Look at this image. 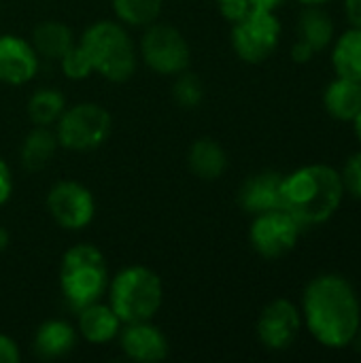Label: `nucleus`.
Masks as SVG:
<instances>
[{
    "label": "nucleus",
    "mask_w": 361,
    "mask_h": 363,
    "mask_svg": "<svg viewBox=\"0 0 361 363\" xmlns=\"http://www.w3.org/2000/svg\"><path fill=\"white\" fill-rule=\"evenodd\" d=\"M302 323L321 347H349L361 328V302L351 281L334 272L315 277L302 296Z\"/></svg>",
    "instance_id": "obj_1"
},
{
    "label": "nucleus",
    "mask_w": 361,
    "mask_h": 363,
    "mask_svg": "<svg viewBox=\"0 0 361 363\" xmlns=\"http://www.w3.org/2000/svg\"><path fill=\"white\" fill-rule=\"evenodd\" d=\"M345 185L340 172L328 164H309L283 177L281 202L283 208L306 225L330 221L340 208Z\"/></svg>",
    "instance_id": "obj_2"
},
{
    "label": "nucleus",
    "mask_w": 361,
    "mask_h": 363,
    "mask_svg": "<svg viewBox=\"0 0 361 363\" xmlns=\"http://www.w3.org/2000/svg\"><path fill=\"white\" fill-rule=\"evenodd\" d=\"M79 45L87 53L94 72L111 83H123L136 72V45L117 21H96L91 23Z\"/></svg>",
    "instance_id": "obj_3"
},
{
    "label": "nucleus",
    "mask_w": 361,
    "mask_h": 363,
    "mask_svg": "<svg viewBox=\"0 0 361 363\" xmlns=\"http://www.w3.org/2000/svg\"><path fill=\"white\" fill-rule=\"evenodd\" d=\"M109 287L104 253L89 242L68 249L60 266V289L70 308L77 313L98 302Z\"/></svg>",
    "instance_id": "obj_4"
},
{
    "label": "nucleus",
    "mask_w": 361,
    "mask_h": 363,
    "mask_svg": "<svg viewBox=\"0 0 361 363\" xmlns=\"http://www.w3.org/2000/svg\"><path fill=\"white\" fill-rule=\"evenodd\" d=\"M109 306L121 323L151 321L164 302L162 279L147 266H128L106 287Z\"/></svg>",
    "instance_id": "obj_5"
},
{
    "label": "nucleus",
    "mask_w": 361,
    "mask_h": 363,
    "mask_svg": "<svg viewBox=\"0 0 361 363\" xmlns=\"http://www.w3.org/2000/svg\"><path fill=\"white\" fill-rule=\"evenodd\" d=\"M113 128L109 111L96 102H81L66 106L55 123V136L60 147L70 151H94L106 143Z\"/></svg>",
    "instance_id": "obj_6"
},
{
    "label": "nucleus",
    "mask_w": 361,
    "mask_h": 363,
    "mask_svg": "<svg viewBox=\"0 0 361 363\" xmlns=\"http://www.w3.org/2000/svg\"><path fill=\"white\" fill-rule=\"evenodd\" d=\"M281 21L277 13L251 9L232 23V49L247 64L266 62L279 47Z\"/></svg>",
    "instance_id": "obj_7"
},
{
    "label": "nucleus",
    "mask_w": 361,
    "mask_h": 363,
    "mask_svg": "<svg viewBox=\"0 0 361 363\" xmlns=\"http://www.w3.org/2000/svg\"><path fill=\"white\" fill-rule=\"evenodd\" d=\"M140 55L145 64L164 77H177L189 68L191 49L185 36L170 23H149L140 38Z\"/></svg>",
    "instance_id": "obj_8"
},
{
    "label": "nucleus",
    "mask_w": 361,
    "mask_h": 363,
    "mask_svg": "<svg viewBox=\"0 0 361 363\" xmlns=\"http://www.w3.org/2000/svg\"><path fill=\"white\" fill-rule=\"evenodd\" d=\"M302 234V225L285 208H274L253 217L249 228V242L264 259H279L287 255Z\"/></svg>",
    "instance_id": "obj_9"
},
{
    "label": "nucleus",
    "mask_w": 361,
    "mask_h": 363,
    "mask_svg": "<svg viewBox=\"0 0 361 363\" xmlns=\"http://www.w3.org/2000/svg\"><path fill=\"white\" fill-rule=\"evenodd\" d=\"M47 211L60 228L79 232L94 221L96 200L85 185L60 181L47 194Z\"/></svg>",
    "instance_id": "obj_10"
},
{
    "label": "nucleus",
    "mask_w": 361,
    "mask_h": 363,
    "mask_svg": "<svg viewBox=\"0 0 361 363\" xmlns=\"http://www.w3.org/2000/svg\"><path fill=\"white\" fill-rule=\"evenodd\" d=\"M302 330V313L285 298L264 306L257 319V338L268 351H287Z\"/></svg>",
    "instance_id": "obj_11"
},
{
    "label": "nucleus",
    "mask_w": 361,
    "mask_h": 363,
    "mask_svg": "<svg viewBox=\"0 0 361 363\" xmlns=\"http://www.w3.org/2000/svg\"><path fill=\"white\" fill-rule=\"evenodd\" d=\"M117 338L123 355L132 362L157 363L164 362L170 353L168 338L151 321L123 323Z\"/></svg>",
    "instance_id": "obj_12"
},
{
    "label": "nucleus",
    "mask_w": 361,
    "mask_h": 363,
    "mask_svg": "<svg viewBox=\"0 0 361 363\" xmlns=\"http://www.w3.org/2000/svg\"><path fill=\"white\" fill-rule=\"evenodd\" d=\"M38 70V53L30 40L2 34L0 36V83L23 85L34 79Z\"/></svg>",
    "instance_id": "obj_13"
},
{
    "label": "nucleus",
    "mask_w": 361,
    "mask_h": 363,
    "mask_svg": "<svg viewBox=\"0 0 361 363\" xmlns=\"http://www.w3.org/2000/svg\"><path fill=\"white\" fill-rule=\"evenodd\" d=\"M281 183H283V174L272 172V170L257 172V174L249 177L238 191V202H240L243 211L255 217L260 213L283 208Z\"/></svg>",
    "instance_id": "obj_14"
},
{
    "label": "nucleus",
    "mask_w": 361,
    "mask_h": 363,
    "mask_svg": "<svg viewBox=\"0 0 361 363\" xmlns=\"http://www.w3.org/2000/svg\"><path fill=\"white\" fill-rule=\"evenodd\" d=\"M121 325L123 323L115 315V311L109 304H102L98 300L79 311L77 332L81 334V338H85L91 345H106L119 336Z\"/></svg>",
    "instance_id": "obj_15"
},
{
    "label": "nucleus",
    "mask_w": 361,
    "mask_h": 363,
    "mask_svg": "<svg viewBox=\"0 0 361 363\" xmlns=\"http://www.w3.org/2000/svg\"><path fill=\"white\" fill-rule=\"evenodd\" d=\"M77 345V330L62 319H51L38 325L32 349L40 359H60L66 357Z\"/></svg>",
    "instance_id": "obj_16"
},
{
    "label": "nucleus",
    "mask_w": 361,
    "mask_h": 363,
    "mask_svg": "<svg viewBox=\"0 0 361 363\" xmlns=\"http://www.w3.org/2000/svg\"><path fill=\"white\" fill-rule=\"evenodd\" d=\"M323 106L338 121H353L361 111V81L336 77L323 91Z\"/></svg>",
    "instance_id": "obj_17"
},
{
    "label": "nucleus",
    "mask_w": 361,
    "mask_h": 363,
    "mask_svg": "<svg viewBox=\"0 0 361 363\" xmlns=\"http://www.w3.org/2000/svg\"><path fill=\"white\" fill-rule=\"evenodd\" d=\"M189 170L202 181H217L228 170V153L213 138H198L187 151Z\"/></svg>",
    "instance_id": "obj_18"
},
{
    "label": "nucleus",
    "mask_w": 361,
    "mask_h": 363,
    "mask_svg": "<svg viewBox=\"0 0 361 363\" xmlns=\"http://www.w3.org/2000/svg\"><path fill=\"white\" fill-rule=\"evenodd\" d=\"M30 43H32V47L36 49V53L40 57L60 60L77 40H74L72 30L66 23L47 19V21H40L32 30V40Z\"/></svg>",
    "instance_id": "obj_19"
},
{
    "label": "nucleus",
    "mask_w": 361,
    "mask_h": 363,
    "mask_svg": "<svg viewBox=\"0 0 361 363\" xmlns=\"http://www.w3.org/2000/svg\"><path fill=\"white\" fill-rule=\"evenodd\" d=\"M60 143H57V136L53 130H49L47 125H34V130L23 138L21 143V151H19V157H21V164L26 170H40L45 168L51 157L55 155Z\"/></svg>",
    "instance_id": "obj_20"
},
{
    "label": "nucleus",
    "mask_w": 361,
    "mask_h": 363,
    "mask_svg": "<svg viewBox=\"0 0 361 363\" xmlns=\"http://www.w3.org/2000/svg\"><path fill=\"white\" fill-rule=\"evenodd\" d=\"M332 66L338 77L361 81V28L351 26L336 38L332 49Z\"/></svg>",
    "instance_id": "obj_21"
},
{
    "label": "nucleus",
    "mask_w": 361,
    "mask_h": 363,
    "mask_svg": "<svg viewBox=\"0 0 361 363\" xmlns=\"http://www.w3.org/2000/svg\"><path fill=\"white\" fill-rule=\"evenodd\" d=\"M66 111V98L55 87H40L28 100V117L34 125H55Z\"/></svg>",
    "instance_id": "obj_22"
},
{
    "label": "nucleus",
    "mask_w": 361,
    "mask_h": 363,
    "mask_svg": "<svg viewBox=\"0 0 361 363\" xmlns=\"http://www.w3.org/2000/svg\"><path fill=\"white\" fill-rule=\"evenodd\" d=\"M298 34L315 51H321L334 40V23L328 13H323L317 6H309L302 11L298 19Z\"/></svg>",
    "instance_id": "obj_23"
},
{
    "label": "nucleus",
    "mask_w": 361,
    "mask_h": 363,
    "mask_svg": "<svg viewBox=\"0 0 361 363\" xmlns=\"http://www.w3.org/2000/svg\"><path fill=\"white\" fill-rule=\"evenodd\" d=\"M164 0H113L117 19L130 28H147L157 21Z\"/></svg>",
    "instance_id": "obj_24"
},
{
    "label": "nucleus",
    "mask_w": 361,
    "mask_h": 363,
    "mask_svg": "<svg viewBox=\"0 0 361 363\" xmlns=\"http://www.w3.org/2000/svg\"><path fill=\"white\" fill-rule=\"evenodd\" d=\"M172 98L179 106L183 108H196L204 100V85L198 74L183 70L177 74L174 85H172Z\"/></svg>",
    "instance_id": "obj_25"
},
{
    "label": "nucleus",
    "mask_w": 361,
    "mask_h": 363,
    "mask_svg": "<svg viewBox=\"0 0 361 363\" xmlns=\"http://www.w3.org/2000/svg\"><path fill=\"white\" fill-rule=\"evenodd\" d=\"M57 62H60V68H62L64 77L70 79V81H83L94 72L91 62H89L87 53L83 51V47L79 43H74Z\"/></svg>",
    "instance_id": "obj_26"
},
{
    "label": "nucleus",
    "mask_w": 361,
    "mask_h": 363,
    "mask_svg": "<svg viewBox=\"0 0 361 363\" xmlns=\"http://www.w3.org/2000/svg\"><path fill=\"white\" fill-rule=\"evenodd\" d=\"M340 179H343L345 191L351 194L355 200H361V151L360 153H353L345 162V168L340 172Z\"/></svg>",
    "instance_id": "obj_27"
},
{
    "label": "nucleus",
    "mask_w": 361,
    "mask_h": 363,
    "mask_svg": "<svg viewBox=\"0 0 361 363\" xmlns=\"http://www.w3.org/2000/svg\"><path fill=\"white\" fill-rule=\"evenodd\" d=\"M219 4V11H221V15L228 19V21H238V19H243L249 11H251V6H249V0H221V2H217Z\"/></svg>",
    "instance_id": "obj_28"
},
{
    "label": "nucleus",
    "mask_w": 361,
    "mask_h": 363,
    "mask_svg": "<svg viewBox=\"0 0 361 363\" xmlns=\"http://www.w3.org/2000/svg\"><path fill=\"white\" fill-rule=\"evenodd\" d=\"M19 359H21V353H19L17 342L11 336L0 334V363H17Z\"/></svg>",
    "instance_id": "obj_29"
},
{
    "label": "nucleus",
    "mask_w": 361,
    "mask_h": 363,
    "mask_svg": "<svg viewBox=\"0 0 361 363\" xmlns=\"http://www.w3.org/2000/svg\"><path fill=\"white\" fill-rule=\"evenodd\" d=\"M11 194H13V174L6 162L0 157V206L11 200Z\"/></svg>",
    "instance_id": "obj_30"
},
{
    "label": "nucleus",
    "mask_w": 361,
    "mask_h": 363,
    "mask_svg": "<svg viewBox=\"0 0 361 363\" xmlns=\"http://www.w3.org/2000/svg\"><path fill=\"white\" fill-rule=\"evenodd\" d=\"M313 55H315V49H313L306 40L298 38V40L294 43V47H291V60H294V62L306 64V62L313 60Z\"/></svg>",
    "instance_id": "obj_31"
},
{
    "label": "nucleus",
    "mask_w": 361,
    "mask_h": 363,
    "mask_svg": "<svg viewBox=\"0 0 361 363\" xmlns=\"http://www.w3.org/2000/svg\"><path fill=\"white\" fill-rule=\"evenodd\" d=\"M345 13L351 26L361 28V0H345Z\"/></svg>",
    "instance_id": "obj_32"
},
{
    "label": "nucleus",
    "mask_w": 361,
    "mask_h": 363,
    "mask_svg": "<svg viewBox=\"0 0 361 363\" xmlns=\"http://www.w3.org/2000/svg\"><path fill=\"white\" fill-rule=\"evenodd\" d=\"M285 0H249V6L251 9H257V11H268V13H277L281 6H283Z\"/></svg>",
    "instance_id": "obj_33"
},
{
    "label": "nucleus",
    "mask_w": 361,
    "mask_h": 363,
    "mask_svg": "<svg viewBox=\"0 0 361 363\" xmlns=\"http://www.w3.org/2000/svg\"><path fill=\"white\" fill-rule=\"evenodd\" d=\"M9 240H11V236H9V232L0 225V253L9 247Z\"/></svg>",
    "instance_id": "obj_34"
},
{
    "label": "nucleus",
    "mask_w": 361,
    "mask_h": 363,
    "mask_svg": "<svg viewBox=\"0 0 361 363\" xmlns=\"http://www.w3.org/2000/svg\"><path fill=\"white\" fill-rule=\"evenodd\" d=\"M353 128H355V136L360 138V143H361V111H360V115L353 119Z\"/></svg>",
    "instance_id": "obj_35"
},
{
    "label": "nucleus",
    "mask_w": 361,
    "mask_h": 363,
    "mask_svg": "<svg viewBox=\"0 0 361 363\" xmlns=\"http://www.w3.org/2000/svg\"><path fill=\"white\" fill-rule=\"evenodd\" d=\"M298 2H302V4H306V6H319V4H326V2H330V0H298Z\"/></svg>",
    "instance_id": "obj_36"
},
{
    "label": "nucleus",
    "mask_w": 361,
    "mask_h": 363,
    "mask_svg": "<svg viewBox=\"0 0 361 363\" xmlns=\"http://www.w3.org/2000/svg\"><path fill=\"white\" fill-rule=\"evenodd\" d=\"M355 340H357V349H360V353H361V328H360V332H357V336H355Z\"/></svg>",
    "instance_id": "obj_37"
},
{
    "label": "nucleus",
    "mask_w": 361,
    "mask_h": 363,
    "mask_svg": "<svg viewBox=\"0 0 361 363\" xmlns=\"http://www.w3.org/2000/svg\"><path fill=\"white\" fill-rule=\"evenodd\" d=\"M217 2H221V0H217Z\"/></svg>",
    "instance_id": "obj_38"
}]
</instances>
